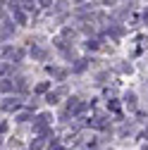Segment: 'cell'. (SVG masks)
Segmentation results:
<instances>
[{
	"instance_id": "cell-11",
	"label": "cell",
	"mask_w": 148,
	"mask_h": 150,
	"mask_svg": "<svg viewBox=\"0 0 148 150\" xmlns=\"http://www.w3.org/2000/svg\"><path fill=\"white\" fill-rule=\"evenodd\" d=\"M33 5H36L33 0H24V3H22V7H24V10H33Z\"/></svg>"
},
{
	"instance_id": "cell-6",
	"label": "cell",
	"mask_w": 148,
	"mask_h": 150,
	"mask_svg": "<svg viewBox=\"0 0 148 150\" xmlns=\"http://www.w3.org/2000/svg\"><path fill=\"white\" fill-rule=\"evenodd\" d=\"M88 67V60H77V64H74V71H84Z\"/></svg>"
},
{
	"instance_id": "cell-5",
	"label": "cell",
	"mask_w": 148,
	"mask_h": 150,
	"mask_svg": "<svg viewBox=\"0 0 148 150\" xmlns=\"http://www.w3.org/2000/svg\"><path fill=\"white\" fill-rule=\"evenodd\" d=\"M12 12H14V19L19 22V24H26V14H24L19 7H17V10H12Z\"/></svg>"
},
{
	"instance_id": "cell-14",
	"label": "cell",
	"mask_w": 148,
	"mask_h": 150,
	"mask_svg": "<svg viewBox=\"0 0 148 150\" xmlns=\"http://www.w3.org/2000/svg\"><path fill=\"white\" fill-rule=\"evenodd\" d=\"M38 3H41V7H50V5H53V0H38Z\"/></svg>"
},
{
	"instance_id": "cell-2",
	"label": "cell",
	"mask_w": 148,
	"mask_h": 150,
	"mask_svg": "<svg viewBox=\"0 0 148 150\" xmlns=\"http://www.w3.org/2000/svg\"><path fill=\"white\" fill-rule=\"evenodd\" d=\"M48 71H50L58 81H65V79H67V69H60V67H48Z\"/></svg>"
},
{
	"instance_id": "cell-1",
	"label": "cell",
	"mask_w": 148,
	"mask_h": 150,
	"mask_svg": "<svg viewBox=\"0 0 148 150\" xmlns=\"http://www.w3.org/2000/svg\"><path fill=\"white\" fill-rule=\"evenodd\" d=\"M107 31H110V36H112V38L117 41V38H122V36H124V31H127V29H124L122 24H110V29H107Z\"/></svg>"
},
{
	"instance_id": "cell-8",
	"label": "cell",
	"mask_w": 148,
	"mask_h": 150,
	"mask_svg": "<svg viewBox=\"0 0 148 150\" xmlns=\"http://www.w3.org/2000/svg\"><path fill=\"white\" fill-rule=\"evenodd\" d=\"M115 69H117V71H122V74H127V71H132V64H127V62H120Z\"/></svg>"
},
{
	"instance_id": "cell-17",
	"label": "cell",
	"mask_w": 148,
	"mask_h": 150,
	"mask_svg": "<svg viewBox=\"0 0 148 150\" xmlns=\"http://www.w3.org/2000/svg\"><path fill=\"white\" fill-rule=\"evenodd\" d=\"M58 150H65V148H58Z\"/></svg>"
},
{
	"instance_id": "cell-16",
	"label": "cell",
	"mask_w": 148,
	"mask_h": 150,
	"mask_svg": "<svg viewBox=\"0 0 148 150\" xmlns=\"http://www.w3.org/2000/svg\"><path fill=\"white\" fill-rule=\"evenodd\" d=\"M143 24H146V26H148V7H146V10H143Z\"/></svg>"
},
{
	"instance_id": "cell-9",
	"label": "cell",
	"mask_w": 148,
	"mask_h": 150,
	"mask_svg": "<svg viewBox=\"0 0 148 150\" xmlns=\"http://www.w3.org/2000/svg\"><path fill=\"white\" fill-rule=\"evenodd\" d=\"M31 55H33V57H38V60H43V57H46V50H41V48H31Z\"/></svg>"
},
{
	"instance_id": "cell-15",
	"label": "cell",
	"mask_w": 148,
	"mask_h": 150,
	"mask_svg": "<svg viewBox=\"0 0 148 150\" xmlns=\"http://www.w3.org/2000/svg\"><path fill=\"white\" fill-rule=\"evenodd\" d=\"M107 107L112 110V112H117V110H120V105H117V103H107Z\"/></svg>"
},
{
	"instance_id": "cell-13",
	"label": "cell",
	"mask_w": 148,
	"mask_h": 150,
	"mask_svg": "<svg viewBox=\"0 0 148 150\" xmlns=\"http://www.w3.org/2000/svg\"><path fill=\"white\" fill-rule=\"evenodd\" d=\"M86 48H88V50H98V41H88Z\"/></svg>"
},
{
	"instance_id": "cell-18",
	"label": "cell",
	"mask_w": 148,
	"mask_h": 150,
	"mask_svg": "<svg viewBox=\"0 0 148 150\" xmlns=\"http://www.w3.org/2000/svg\"><path fill=\"white\" fill-rule=\"evenodd\" d=\"M0 143H3V138H0Z\"/></svg>"
},
{
	"instance_id": "cell-3",
	"label": "cell",
	"mask_w": 148,
	"mask_h": 150,
	"mask_svg": "<svg viewBox=\"0 0 148 150\" xmlns=\"http://www.w3.org/2000/svg\"><path fill=\"white\" fill-rule=\"evenodd\" d=\"M17 107H19V100H17V98H7L3 103V110H17Z\"/></svg>"
},
{
	"instance_id": "cell-10",
	"label": "cell",
	"mask_w": 148,
	"mask_h": 150,
	"mask_svg": "<svg viewBox=\"0 0 148 150\" xmlns=\"http://www.w3.org/2000/svg\"><path fill=\"white\" fill-rule=\"evenodd\" d=\"M29 119H31L29 112H22V115H17V122H29Z\"/></svg>"
},
{
	"instance_id": "cell-7",
	"label": "cell",
	"mask_w": 148,
	"mask_h": 150,
	"mask_svg": "<svg viewBox=\"0 0 148 150\" xmlns=\"http://www.w3.org/2000/svg\"><path fill=\"white\" fill-rule=\"evenodd\" d=\"M12 88H14V83H12L10 79H3V83H0V91H5V93H7V91H12Z\"/></svg>"
},
{
	"instance_id": "cell-4",
	"label": "cell",
	"mask_w": 148,
	"mask_h": 150,
	"mask_svg": "<svg viewBox=\"0 0 148 150\" xmlns=\"http://www.w3.org/2000/svg\"><path fill=\"white\" fill-rule=\"evenodd\" d=\"M124 105L132 107V110L136 107V96H134V93H127V96H124Z\"/></svg>"
},
{
	"instance_id": "cell-12",
	"label": "cell",
	"mask_w": 148,
	"mask_h": 150,
	"mask_svg": "<svg viewBox=\"0 0 148 150\" xmlns=\"http://www.w3.org/2000/svg\"><path fill=\"white\" fill-rule=\"evenodd\" d=\"M50 88V83H38V88H36V93H46Z\"/></svg>"
}]
</instances>
